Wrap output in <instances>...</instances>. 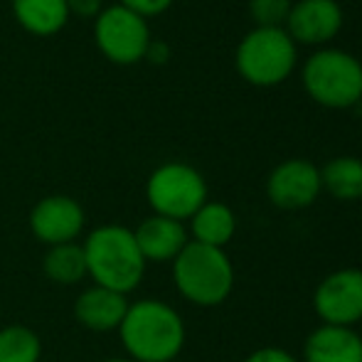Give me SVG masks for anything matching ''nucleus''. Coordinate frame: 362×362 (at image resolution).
Masks as SVG:
<instances>
[{"mask_svg":"<svg viewBox=\"0 0 362 362\" xmlns=\"http://www.w3.org/2000/svg\"><path fill=\"white\" fill-rule=\"evenodd\" d=\"M134 239L146 264H173L177 254L187 247L190 234H187L185 224L177 219L151 215L134 229Z\"/></svg>","mask_w":362,"mask_h":362,"instance_id":"nucleus-12","label":"nucleus"},{"mask_svg":"<svg viewBox=\"0 0 362 362\" xmlns=\"http://www.w3.org/2000/svg\"><path fill=\"white\" fill-rule=\"evenodd\" d=\"M86 259V276L94 286L111 288L129 296L146 276V259L139 252L134 229L121 224H101L81 242Z\"/></svg>","mask_w":362,"mask_h":362,"instance_id":"nucleus-2","label":"nucleus"},{"mask_svg":"<svg viewBox=\"0 0 362 362\" xmlns=\"http://www.w3.org/2000/svg\"><path fill=\"white\" fill-rule=\"evenodd\" d=\"M303 89L325 109H350L362 101V62L338 47L315 49L303 64Z\"/></svg>","mask_w":362,"mask_h":362,"instance_id":"nucleus-4","label":"nucleus"},{"mask_svg":"<svg viewBox=\"0 0 362 362\" xmlns=\"http://www.w3.org/2000/svg\"><path fill=\"white\" fill-rule=\"evenodd\" d=\"M237 232V217L224 202L207 200L195 215L190 217V234L192 242L205 244V247L224 249L232 242Z\"/></svg>","mask_w":362,"mask_h":362,"instance_id":"nucleus-16","label":"nucleus"},{"mask_svg":"<svg viewBox=\"0 0 362 362\" xmlns=\"http://www.w3.org/2000/svg\"><path fill=\"white\" fill-rule=\"evenodd\" d=\"M298 49L284 28H254L242 37L234 52L239 76L254 86H276L296 67Z\"/></svg>","mask_w":362,"mask_h":362,"instance_id":"nucleus-5","label":"nucleus"},{"mask_svg":"<svg viewBox=\"0 0 362 362\" xmlns=\"http://www.w3.org/2000/svg\"><path fill=\"white\" fill-rule=\"evenodd\" d=\"M101 3L104 0H67L69 15H79V18H96L104 10Z\"/></svg>","mask_w":362,"mask_h":362,"instance_id":"nucleus-23","label":"nucleus"},{"mask_svg":"<svg viewBox=\"0 0 362 362\" xmlns=\"http://www.w3.org/2000/svg\"><path fill=\"white\" fill-rule=\"evenodd\" d=\"M173 281L177 293L192 305L215 308L232 293L234 267L224 249L205 247L190 239L173 262Z\"/></svg>","mask_w":362,"mask_h":362,"instance_id":"nucleus-3","label":"nucleus"},{"mask_svg":"<svg viewBox=\"0 0 362 362\" xmlns=\"http://www.w3.org/2000/svg\"><path fill=\"white\" fill-rule=\"evenodd\" d=\"M42 340L28 325H8L0 330V362H40Z\"/></svg>","mask_w":362,"mask_h":362,"instance_id":"nucleus-19","label":"nucleus"},{"mask_svg":"<svg viewBox=\"0 0 362 362\" xmlns=\"http://www.w3.org/2000/svg\"><path fill=\"white\" fill-rule=\"evenodd\" d=\"M119 338L134 362H175L185 348V323L165 300L141 298L129 303Z\"/></svg>","mask_w":362,"mask_h":362,"instance_id":"nucleus-1","label":"nucleus"},{"mask_svg":"<svg viewBox=\"0 0 362 362\" xmlns=\"http://www.w3.org/2000/svg\"><path fill=\"white\" fill-rule=\"evenodd\" d=\"M305 362H362V338L345 325H320L308 335Z\"/></svg>","mask_w":362,"mask_h":362,"instance_id":"nucleus-14","label":"nucleus"},{"mask_svg":"<svg viewBox=\"0 0 362 362\" xmlns=\"http://www.w3.org/2000/svg\"><path fill=\"white\" fill-rule=\"evenodd\" d=\"M42 272L52 284L59 286H74L81 279H86V259L81 244H57L47 247V254L42 259Z\"/></svg>","mask_w":362,"mask_h":362,"instance_id":"nucleus-18","label":"nucleus"},{"mask_svg":"<svg viewBox=\"0 0 362 362\" xmlns=\"http://www.w3.org/2000/svg\"><path fill=\"white\" fill-rule=\"evenodd\" d=\"M119 5L129 8L131 13L141 15V18H156V15H163L168 8L173 5V0H119Z\"/></svg>","mask_w":362,"mask_h":362,"instance_id":"nucleus-21","label":"nucleus"},{"mask_svg":"<svg viewBox=\"0 0 362 362\" xmlns=\"http://www.w3.org/2000/svg\"><path fill=\"white\" fill-rule=\"evenodd\" d=\"M320 192V168L303 158L284 160L269 173L267 195L279 210H303L318 200Z\"/></svg>","mask_w":362,"mask_h":362,"instance_id":"nucleus-9","label":"nucleus"},{"mask_svg":"<svg viewBox=\"0 0 362 362\" xmlns=\"http://www.w3.org/2000/svg\"><path fill=\"white\" fill-rule=\"evenodd\" d=\"M244 362H298L291 353L281 348H262L257 353H252Z\"/></svg>","mask_w":362,"mask_h":362,"instance_id":"nucleus-22","label":"nucleus"},{"mask_svg":"<svg viewBox=\"0 0 362 362\" xmlns=\"http://www.w3.org/2000/svg\"><path fill=\"white\" fill-rule=\"evenodd\" d=\"M146 200L153 215L185 222L207 202V182L187 163H163L148 177Z\"/></svg>","mask_w":362,"mask_h":362,"instance_id":"nucleus-6","label":"nucleus"},{"mask_svg":"<svg viewBox=\"0 0 362 362\" xmlns=\"http://www.w3.org/2000/svg\"><path fill=\"white\" fill-rule=\"evenodd\" d=\"M320 187L335 200L353 202L362 197V160L355 156H338L320 168Z\"/></svg>","mask_w":362,"mask_h":362,"instance_id":"nucleus-17","label":"nucleus"},{"mask_svg":"<svg viewBox=\"0 0 362 362\" xmlns=\"http://www.w3.org/2000/svg\"><path fill=\"white\" fill-rule=\"evenodd\" d=\"M13 15L23 30L37 37H49L69 23L67 0H13Z\"/></svg>","mask_w":362,"mask_h":362,"instance_id":"nucleus-15","label":"nucleus"},{"mask_svg":"<svg viewBox=\"0 0 362 362\" xmlns=\"http://www.w3.org/2000/svg\"><path fill=\"white\" fill-rule=\"evenodd\" d=\"M313 308L325 325L353 328L362 320V269H340L318 284Z\"/></svg>","mask_w":362,"mask_h":362,"instance_id":"nucleus-8","label":"nucleus"},{"mask_svg":"<svg viewBox=\"0 0 362 362\" xmlns=\"http://www.w3.org/2000/svg\"><path fill=\"white\" fill-rule=\"evenodd\" d=\"M94 42L99 52L114 64H136L146 59L151 45L148 20L124 5H109L94 18Z\"/></svg>","mask_w":362,"mask_h":362,"instance_id":"nucleus-7","label":"nucleus"},{"mask_svg":"<svg viewBox=\"0 0 362 362\" xmlns=\"http://www.w3.org/2000/svg\"><path fill=\"white\" fill-rule=\"evenodd\" d=\"M343 28V8L338 0H296L291 3L284 30L296 45H328Z\"/></svg>","mask_w":362,"mask_h":362,"instance_id":"nucleus-11","label":"nucleus"},{"mask_svg":"<svg viewBox=\"0 0 362 362\" xmlns=\"http://www.w3.org/2000/svg\"><path fill=\"white\" fill-rule=\"evenodd\" d=\"M101 362H134V360H129V358H109V360H101Z\"/></svg>","mask_w":362,"mask_h":362,"instance_id":"nucleus-25","label":"nucleus"},{"mask_svg":"<svg viewBox=\"0 0 362 362\" xmlns=\"http://www.w3.org/2000/svg\"><path fill=\"white\" fill-rule=\"evenodd\" d=\"M126 310H129V298L104 286H89L74 300L76 323L86 330H94V333L119 330Z\"/></svg>","mask_w":362,"mask_h":362,"instance_id":"nucleus-13","label":"nucleus"},{"mask_svg":"<svg viewBox=\"0 0 362 362\" xmlns=\"http://www.w3.org/2000/svg\"><path fill=\"white\" fill-rule=\"evenodd\" d=\"M84 222V207L69 195L42 197L30 212V232L45 247L76 242Z\"/></svg>","mask_w":362,"mask_h":362,"instance_id":"nucleus-10","label":"nucleus"},{"mask_svg":"<svg viewBox=\"0 0 362 362\" xmlns=\"http://www.w3.org/2000/svg\"><path fill=\"white\" fill-rule=\"evenodd\" d=\"M168 54H170L168 45H163V42L158 45V42H153V40H151V45H148V52H146L148 59H153V62H165Z\"/></svg>","mask_w":362,"mask_h":362,"instance_id":"nucleus-24","label":"nucleus"},{"mask_svg":"<svg viewBox=\"0 0 362 362\" xmlns=\"http://www.w3.org/2000/svg\"><path fill=\"white\" fill-rule=\"evenodd\" d=\"M291 10V0H249V15L257 28H284Z\"/></svg>","mask_w":362,"mask_h":362,"instance_id":"nucleus-20","label":"nucleus"}]
</instances>
